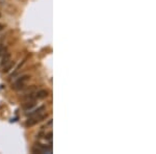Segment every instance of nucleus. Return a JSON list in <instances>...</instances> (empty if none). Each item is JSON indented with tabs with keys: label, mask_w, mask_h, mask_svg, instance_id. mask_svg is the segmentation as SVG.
<instances>
[{
	"label": "nucleus",
	"mask_w": 156,
	"mask_h": 154,
	"mask_svg": "<svg viewBox=\"0 0 156 154\" xmlns=\"http://www.w3.org/2000/svg\"><path fill=\"white\" fill-rule=\"evenodd\" d=\"M48 117V113H39V115H36V116H32V117H30L28 120L26 121V126H32L34 124H37V123L41 122L42 120H44V119H46Z\"/></svg>",
	"instance_id": "f257e3e1"
},
{
	"label": "nucleus",
	"mask_w": 156,
	"mask_h": 154,
	"mask_svg": "<svg viewBox=\"0 0 156 154\" xmlns=\"http://www.w3.org/2000/svg\"><path fill=\"white\" fill-rule=\"evenodd\" d=\"M28 79H29V76H27V75L20 77L19 79L17 80V81L15 82L14 84H12V89H15V90H21V89H23L24 85H25V83H26V81Z\"/></svg>",
	"instance_id": "f03ea898"
},
{
	"label": "nucleus",
	"mask_w": 156,
	"mask_h": 154,
	"mask_svg": "<svg viewBox=\"0 0 156 154\" xmlns=\"http://www.w3.org/2000/svg\"><path fill=\"white\" fill-rule=\"evenodd\" d=\"M48 94H49L48 91L41 90V91H39V92H37L34 95H36V99H44V98H46L47 96H48Z\"/></svg>",
	"instance_id": "7ed1b4c3"
},
{
	"label": "nucleus",
	"mask_w": 156,
	"mask_h": 154,
	"mask_svg": "<svg viewBox=\"0 0 156 154\" xmlns=\"http://www.w3.org/2000/svg\"><path fill=\"white\" fill-rule=\"evenodd\" d=\"M45 110V106H40L39 108L37 109L32 110L30 113H26V116H29V117H32V116H36V115H39V113H42Z\"/></svg>",
	"instance_id": "20e7f679"
},
{
	"label": "nucleus",
	"mask_w": 156,
	"mask_h": 154,
	"mask_svg": "<svg viewBox=\"0 0 156 154\" xmlns=\"http://www.w3.org/2000/svg\"><path fill=\"white\" fill-rule=\"evenodd\" d=\"M36 105V100H30V101H27L26 103L24 104V106L23 108L25 110H27V109H30V108H32Z\"/></svg>",
	"instance_id": "39448f33"
},
{
	"label": "nucleus",
	"mask_w": 156,
	"mask_h": 154,
	"mask_svg": "<svg viewBox=\"0 0 156 154\" xmlns=\"http://www.w3.org/2000/svg\"><path fill=\"white\" fill-rule=\"evenodd\" d=\"M12 66H14V62H11V60H9V63H7L6 65H4V67H3V70H2V72L3 73H7L9 71V70L12 69Z\"/></svg>",
	"instance_id": "423d86ee"
},
{
	"label": "nucleus",
	"mask_w": 156,
	"mask_h": 154,
	"mask_svg": "<svg viewBox=\"0 0 156 154\" xmlns=\"http://www.w3.org/2000/svg\"><path fill=\"white\" fill-rule=\"evenodd\" d=\"M9 59H11V55L9 54H5L3 56V59H2V63H1V66H4V65H6L7 63L9 62Z\"/></svg>",
	"instance_id": "0eeeda50"
},
{
	"label": "nucleus",
	"mask_w": 156,
	"mask_h": 154,
	"mask_svg": "<svg viewBox=\"0 0 156 154\" xmlns=\"http://www.w3.org/2000/svg\"><path fill=\"white\" fill-rule=\"evenodd\" d=\"M52 132L50 131V132H48L47 134H45V140L46 141H48V142L50 143V145H51V143H52Z\"/></svg>",
	"instance_id": "6e6552de"
},
{
	"label": "nucleus",
	"mask_w": 156,
	"mask_h": 154,
	"mask_svg": "<svg viewBox=\"0 0 156 154\" xmlns=\"http://www.w3.org/2000/svg\"><path fill=\"white\" fill-rule=\"evenodd\" d=\"M52 125V120H50L48 122V124H47V126H51Z\"/></svg>",
	"instance_id": "1a4fd4ad"
},
{
	"label": "nucleus",
	"mask_w": 156,
	"mask_h": 154,
	"mask_svg": "<svg viewBox=\"0 0 156 154\" xmlns=\"http://www.w3.org/2000/svg\"><path fill=\"white\" fill-rule=\"evenodd\" d=\"M3 27H4V26H3V24H1V23H0V31H1V30L3 29Z\"/></svg>",
	"instance_id": "9d476101"
},
{
	"label": "nucleus",
	"mask_w": 156,
	"mask_h": 154,
	"mask_svg": "<svg viewBox=\"0 0 156 154\" xmlns=\"http://www.w3.org/2000/svg\"><path fill=\"white\" fill-rule=\"evenodd\" d=\"M0 17H1V15H0Z\"/></svg>",
	"instance_id": "9b49d317"
}]
</instances>
